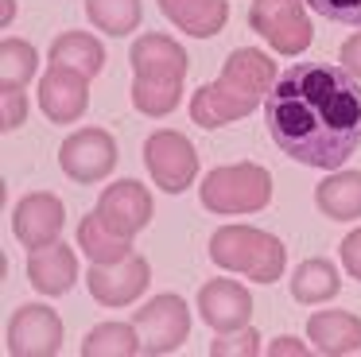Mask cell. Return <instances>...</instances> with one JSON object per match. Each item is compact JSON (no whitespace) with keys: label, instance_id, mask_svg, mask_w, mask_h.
<instances>
[{"label":"cell","instance_id":"31","mask_svg":"<svg viewBox=\"0 0 361 357\" xmlns=\"http://www.w3.org/2000/svg\"><path fill=\"white\" fill-rule=\"evenodd\" d=\"M268 353H272V357H283V353L303 357V353H307V346H303V341H295V338H276L272 346H268Z\"/></svg>","mask_w":361,"mask_h":357},{"label":"cell","instance_id":"29","mask_svg":"<svg viewBox=\"0 0 361 357\" xmlns=\"http://www.w3.org/2000/svg\"><path fill=\"white\" fill-rule=\"evenodd\" d=\"M342 264L353 279H361V229H353L350 237L342 241Z\"/></svg>","mask_w":361,"mask_h":357},{"label":"cell","instance_id":"21","mask_svg":"<svg viewBox=\"0 0 361 357\" xmlns=\"http://www.w3.org/2000/svg\"><path fill=\"white\" fill-rule=\"evenodd\" d=\"M78 248L94 264H117V260H125V256H133V241L117 237V233H113L102 217H97V210L82 217V225H78Z\"/></svg>","mask_w":361,"mask_h":357},{"label":"cell","instance_id":"27","mask_svg":"<svg viewBox=\"0 0 361 357\" xmlns=\"http://www.w3.org/2000/svg\"><path fill=\"white\" fill-rule=\"evenodd\" d=\"M322 20L345 23V28H361V0H307Z\"/></svg>","mask_w":361,"mask_h":357},{"label":"cell","instance_id":"23","mask_svg":"<svg viewBox=\"0 0 361 357\" xmlns=\"http://www.w3.org/2000/svg\"><path fill=\"white\" fill-rule=\"evenodd\" d=\"M342 279H338V268L322 256L314 260H303L295 272H291V295L295 303H322V299H334Z\"/></svg>","mask_w":361,"mask_h":357},{"label":"cell","instance_id":"4","mask_svg":"<svg viewBox=\"0 0 361 357\" xmlns=\"http://www.w3.org/2000/svg\"><path fill=\"white\" fill-rule=\"evenodd\" d=\"M210 260L226 272H241V276L257 279V284H276L283 276V253L280 237L252 225H221L210 237Z\"/></svg>","mask_w":361,"mask_h":357},{"label":"cell","instance_id":"26","mask_svg":"<svg viewBox=\"0 0 361 357\" xmlns=\"http://www.w3.org/2000/svg\"><path fill=\"white\" fill-rule=\"evenodd\" d=\"M210 353H214V357H226V353H245V357H252V353H260V334L249 330V326H241V330H229V334H221V338L210 346Z\"/></svg>","mask_w":361,"mask_h":357},{"label":"cell","instance_id":"11","mask_svg":"<svg viewBox=\"0 0 361 357\" xmlns=\"http://www.w3.org/2000/svg\"><path fill=\"white\" fill-rule=\"evenodd\" d=\"M152 284V268L144 256H125L117 264H94L86 272V287L102 307H128Z\"/></svg>","mask_w":361,"mask_h":357},{"label":"cell","instance_id":"16","mask_svg":"<svg viewBox=\"0 0 361 357\" xmlns=\"http://www.w3.org/2000/svg\"><path fill=\"white\" fill-rule=\"evenodd\" d=\"M27 279H32L35 291L43 295H66L78 279V260H74V245H55L47 248H32L27 256Z\"/></svg>","mask_w":361,"mask_h":357},{"label":"cell","instance_id":"10","mask_svg":"<svg viewBox=\"0 0 361 357\" xmlns=\"http://www.w3.org/2000/svg\"><path fill=\"white\" fill-rule=\"evenodd\" d=\"M63 349V318L43 303H24L8 322V353L55 357Z\"/></svg>","mask_w":361,"mask_h":357},{"label":"cell","instance_id":"9","mask_svg":"<svg viewBox=\"0 0 361 357\" xmlns=\"http://www.w3.org/2000/svg\"><path fill=\"white\" fill-rule=\"evenodd\" d=\"M59 167H63L66 178L90 186L102 183L113 167H117V140L105 128H78L74 136L63 140L59 147Z\"/></svg>","mask_w":361,"mask_h":357},{"label":"cell","instance_id":"25","mask_svg":"<svg viewBox=\"0 0 361 357\" xmlns=\"http://www.w3.org/2000/svg\"><path fill=\"white\" fill-rule=\"evenodd\" d=\"M86 16L105 35H128V31H136L144 8L140 0H86Z\"/></svg>","mask_w":361,"mask_h":357},{"label":"cell","instance_id":"20","mask_svg":"<svg viewBox=\"0 0 361 357\" xmlns=\"http://www.w3.org/2000/svg\"><path fill=\"white\" fill-rule=\"evenodd\" d=\"M51 62L74 66L86 78H97L105 70V47L97 43L94 35H86V31H63V35L51 43Z\"/></svg>","mask_w":361,"mask_h":357},{"label":"cell","instance_id":"13","mask_svg":"<svg viewBox=\"0 0 361 357\" xmlns=\"http://www.w3.org/2000/svg\"><path fill=\"white\" fill-rule=\"evenodd\" d=\"M198 315L206 326H214L218 334L241 330L252 318V295L237 279H206L198 287Z\"/></svg>","mask_w":361,"mask_h":357},{"label":"cell","instance_id":"3","mask_svg":"<svg viewBox=\"0 0 361 357\" xmlns=\"http://www.w3.org/2000/svg\"><path fill=\"white\" fill-rule=\"evenodd\" d=\"M133 105L144 116H167L175 113L183 97V78H187V51L171 35L148 31L133 43Z\"/></svg>","mask_w":361,"mask_h":357},{"label":"cell","instance_id":"5","mask_svg":"<svg viewBox=\"0 0 361 357\" xmlns=\"http://www.w3.org/2000/svg\"><path fill=\"white\" fill-rule=\"evenodd\" d=\"M272 202V175L260 163H229L202 178V206L210 214H257Z\"/></svg>","mask_w":361,"mask_h":357},{"label":"cell","instance_id":"12","mask_svg":"<svg viewBox=\"0 0 361 357\" xmlns=\"http://www.w3.org/2000/svg\"><path fill=\"white\" fill-rule=\"evenodd\" d=\"M66 225V206L59 194L51 190H35V194H24L12 210V229H16V241L24 248H47L59 241Z\"/></svg>","mask_w":361,"mask_h":357},{"label":"cell","instance_id":"15","mask_svg":"<svg viewBox=\"0 0 361 357\" xmlns=\"http://www.w3.org/2000/svg\"><path fill=\"white\" fill-rule=\"evenodd\" d=\"M39 105H43V113H47V121L74 124L90 105V78L78 74L74 66L51 62L43 82H39Z\"/></svg>","mask_w":361,"mask_h":357},{"label":"cell","instance_id":"1","mask_svg":"<svg viewBox=\"0 0 361 357\" xmlns=\"http://www.w3.org/2000/svg\"><path fill=\"white\" fill-rule=\"evenodd\" d=\"M264 124L295 163L338 171L361 147V85L342 66L299 62L272 85Z\"/></svg>","mask_w":361,"mask_h":357},{"label":"cell","instance_id":"18","mask_svg":"<svg viewBox=\"0 0 361 357\" xmlns=\"http://www.w3.org/2000/svg\"><path fill=\"white\" fill-rule=\"evenodd\" d=\"M159 12H164L179 31H187V35L210 39L226 28L229 0H159Z\"/></svg>","mask_w":361,"mask_h":357},{"label":"cell","instance_id":"28","mask_svg":"<svg viewBox=\"0 0 361 357\" xmlns=\"http://www.w3.org/2000/svg\"><path fill=\"white\" fill-rule=\"evenodd\" d=\"M0 97H4V113H0V124H4V132H16L20 124H24V116H27L24 90H0Z\"/></svg>","mask_w":361,"mask_h":357},{"label":"cell","instance_id":"24","mask_svg":"<svg viewBox=\"0 0 361 357\" xmlns=\"http://www.w3.org/2000/svg\"><path fill=\"white\" fill-rule=\"evenodd\" d=\"M35 66H39V54L32 43H24V39L0 43V90H24L35 78Z\"/></svg>","mask_w":361,"mask_h":357},{"label":"cell","instance_id":"14","mask_svg":"<svg viewBox=\"0 0 361 357\" xmlns=\"http://www.w3.org/2000/svg\"><path fill=\"white\" fill-rule=\"evenodd\" d=\"M97 217H102L117 237L133 241L136 233L152 222V194L144 190L136 178H121V183L105 186V194L97 198Z\"/></svg>","mask_w":361,"mask_h":357},{"label":"cell","instance_id":"17","mask_svg":"<svg viewBox=\"0 0 361 357\" xmlns=\"http://www.w3.org/2000/svg\"><path fill=\"white\" fill-rule=\"evenodd\" d=\"M307 338L314 341V353L326 357L361 353V318L350 310H319L307 318Z\"/></svg>","mask_w":361,"mask_h":357},{"label":"cell","instance_id":"19","mask_svg":"<svg viewBox=\"0 0 361 357\" xmlns=\"http://www.w3.org/2000/svg\"><path fill=\"white\" fill-rule=\"evenodd\" d=\"M314 206L330 222H353V217H361V171H334L314 190Z\"/></svg>","mask_w":361,"mask_h":357},{"label":"cell","instance_id":"22","mask_svg":"<svg viewBox=\"0 0 361 357\" xmlns=\"http://www.w3.org/2000/svg\"><path fill=\"white\" fill-rule=\"evenodd\" d=\"M82 353L86 357H136V353H144V341H140L136 322H102L86 334Z\"/></svg>","mask_w":361,"mask_h":357},{"label":"cell","instance_id":"2","mask_svg":"<svg viewBox=\"0 0 361 357\" xmlns=\"http://www.w3.org/2000/svg\"><path fill=\"white\" fill-rule=\"evenodd\" d=\"M276 78V62L268 54H260L257 47H241L226 59L218 82L202 85L190 97V121L202 128H221L229 121L249 116L260 101H268Z\"/></svg>","mask_w":361,"mask_h":357},{"label":"cell","instance_id":"8","mask_svg":"<svg viewBox=\"0 0 361 357\" xmlns=\"http://www.w3.org/2000/svg\"><path fill=\"white\" fill-rule=\"evenodd\" d=\"M144 163H148V175L156 178V186H164L167 194H183L198 175V155L183 132L159 128L148 136L144 144Z\"/></svg>","mask_w":361,"mask_h":357},{"label":"cell","instance_id":"6","mask_svg":"<svg viewBox=\"0 0 361 357\" xmlns=\"http://www.w3.org/2000/svg\"><path fill=\"white\" fill-rule=\"evenodd\" d=\"M303 4L307 0H252L249 28L264 35L276 54H303L314 39Z\"/></svg>","mask_w":361,"mask_h":357},{"label":"cell","instance_id":"7","mask_svg":"<svg viewBox=\"0 0 361 357\" xmlns=\"http://www.w3.org/2000/svg\"><path fill=\"white\" fill-rule=\"evenodd\" d=\"M133 322H136V330H140L144 353H152V357L175 353L190 334L187 299H183V295H156V299H148L136 310Z\"/></svg>","mask_w":361,"mask_h":357},{"label":"cell","instance_id":"30","mask_svg":"<svg viewBox=\"0 0 361 357\" xmlns=\"http://www.w3.org/2000/svg\"><path fill=\"white\" fill-rule=\"evenodd\" d=\"M338 59H342V70H350L353 78H361V31L353 39H345L342 51H338Z\"/></svg>","mask_w":361,"mask_h":357},{"label":"cell","instance_id":"32","mask_svg":"<svg viewBox=\"0 0 361 357\" xmlns=\"http://www.w3.org/2000/svg\"><path fill=\"white\" fill-rule=\"evenodd\" d=\"M12 16H16V0H4V23H12Z\"/></svg>","mask_w":361,"mask_h":357}]
</instances>
